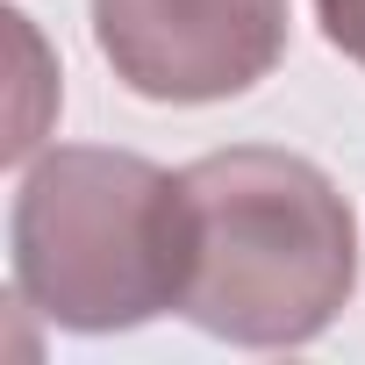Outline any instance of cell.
<instances>
[{
    "label": "cell",
    "mask_w": 365,
    "mask_h": 365,
    "mask_svg": "<svg viewBox=\"0 0 365 365\" xmlns=\"http://www.w3.org/2000/svg\"><path fill=\"white\" fill-rule=\"evenodd\" d=\"M93 51L136 101H237L287 58V0H93Z\"/></svg>",
    "instance_id": "obj_3"
},
{
    "label": "cell",
    "mask_w": 365,
    "mask_h": 365,
    "mask_svg": "<svg viewBox=\"0 0 365 365\" xmlns=\"http://www.w3.org/2000/svg\"><path fill=\"white\" fill-rule=\"evenodd\" d=\"M315 22H322L329 51H344L365 72V0H315Z\"/></svg>",
    "instance_id": "obj_4"
},
{
    "label": "cell",
    "mask_w": 365,
    "mask_h": 365,
    "mask_svg": "<svg viewBox=\"0 0 365 365\" xmlns=\"http://www.w3.org/2000/svg\"><path fill=\"white\" fill-rule=\"evenodd\" d=\"M8 279L22 308L79 336L172 315L194 279L187 172L108 143L29 158L8 208Z\"/></svg>",
    "instance_id": "obj_2"
},
{
    "label": "cell",
    "mask_w": 365,
    "mask_h": 365,
    "mask_svg": "<svg viewBox=\"0 0 365 365\" xmlns=\"http://www.w3.org/2000/svg\"><path fill=\"white\" fill-rule=\"evenodd\" d=\"M194 194V329L244 351L315 344L358 294V215L301 150L230 143L187 165Z\"/></svg>",
    "instance_id": "obj_1"
}]
</instances>
